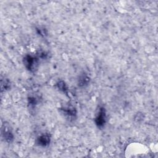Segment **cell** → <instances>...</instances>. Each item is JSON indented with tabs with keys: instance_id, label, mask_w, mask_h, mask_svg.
<instances>
[{
	"instance_id": "1",
	"label": "cell",
	"mask_w": 158,
	"mask_h": 158,
	"mask_svg": "<svg viewBox=\"0 0 158 158\" xmlns=\"http://www.w3.org/2000/svg\"><path fill=\"white\" fill-rule=\"evenodd\" d=\"M23 63L28 70L34 72L39 64V57L27 54L23 57Z\"/></svg>"
},
{
	"instance_id": "2",
	"label": "cell",
	"mask_w": 158,
	"mask_h": 158,
	"mask_svg": "<svg viewBox=\"0 0 158 158\" xmlns=\"http://www.w3.org/2000/svg\"><path fill=\"white\" fill-rule=\"evenodd\" d=\"M107 121V116L106 110L104 107H100L98 114L95 117L94 122L96 126L98 128H103L104 127Z\"/></svg>"
},
{
	"instance_id": "3",
	"label": "cell",
	"mask_w": 158,
	"mask_h": 158,
	"mask_svg": "<svg viewBox=\"0 0 158 158\" xmlns=\"http://www.w3.org/2000/svg\"><path fill=\"white\" fill-rule=\"evenodd\" d=\"M2 133L4 140L6 142L10 143L14 140L13 133L12 132V130L8 124L5 122V124H3L2 128Z\"/></svg>"
},
{
	"instance_id": "4",
	"label": "cell",
	"mask_w": 158,
	"mask_h": 158,
	"mask_svg": "<svg viewBox=\"0 0 158 158\" xmlns=\"http://www.w3.org/2000/svg\"><path fill=\"white\" fill-rule=\"evenodd\" d=\"M51 142V137L48 134H43L36 138V143L40 147H46L49 145Z\"/></svg>"
},
{
	"instance_id": "5",
	"label": "cell",
	"mask_w": 158,
	"mask_h": 158,
	"mask_svg": "<svg viewBox=\"0 0 158 158\" xmlns=\"http://www.w3.org/2000/svg\"><path fill=\"white\" fill-rule=\"evenodd\" d=\"M64 114L70 118H74L76 116V110L73 106H67L62 109Z\"/></svg>"
},
{
	"instance_id": "6",
	"label": "cell",
	"mask_w": 158,
	"mask_h": 158,
	"mask_svg": "<svg viewBox=\"0 0 158 158\" xmlns=\"http://www.w3.org/2000/svg\"><path fill=\"white\" fill-rule=\"evenodd\" d=\"M90 82V77L87 75H82L79 79L78 85L80 87H85Z\"/></svg>"
},
{
	"instance_id": "7",
	"label": "cell",
	"mask_w": 158,
	"mask_h": 158,
	"mask_svg": "<svg viewBox=\"0 0 158 158\" xmlns=\"http://www.w3.org/2000/svg\"><path fill=\"white\" fill-rule=\"evenodd\" d=\"M1 87H2V91L9 90L11 88V82L8 79H2V83H1Z\"/></svg>"
},
{
	"instance_id": "8",
	"label": "cell",
	"mask_w": 158,
	"mask_h": 158,
	"mask_svg": "<svg viewBox=\"0 0 158 158\" xmlns=\"http://www.w3.org/2000/svg\"><path fill=\"white\" fill-rule=\"evenodd\" d=\"M57 87L58 89L63 92H66L67 91V87L66 83L64 81H60L57 83Z\"/></svg>"
},
{
	"instance_id": "9",
	"label": "cell",
	"mask_w": 158,
	"mask_h": 158,
	"mask_svg": "<svg viewBox=\"0 0 158 158\" xmlns=\"http://www.w3.org/2000/svg\"><path fill=\"white\" fill-rule=\"evenodd\" d=\"M29 100V104H30V106H35V105L37 104V100L34 96H31L30 98H29L28 99Z\"/></svg>"
},
{
	"instance_id": "10",
	"label": "cell",
	"mask_w": 158,
	"mask_h": 158,
	"mask_svg": "<svg viewBox=\"0 0 158 158\" xmlns=\"http://www.w3.org/2000/svg\"><path fill=\"white\" fill-rule=\"evenodd\" d=\"M36 30H37L39 34H40V35L41 36H45L47 35L46 30L44 28H43V29H42L41 27L37 28V29H36Z\"/></svg>"
},
{
	"instance_id": "11",
	"label": "cell",
	"mask_w": 158,
	"mask_h": 158,
	"mask_svg": "<svg viewBox=\"0 0 158 158\" xmlns=\"http://www.w3.org/2000/svg\"><path fill=\"white\" fill-rule=\"evenodd\" d=\"M37 56L39 58H41V59H46L48 56V54L46 53V52L44 51H39L38 53V54H37Z\"/></svg>"
}]
</instances>
